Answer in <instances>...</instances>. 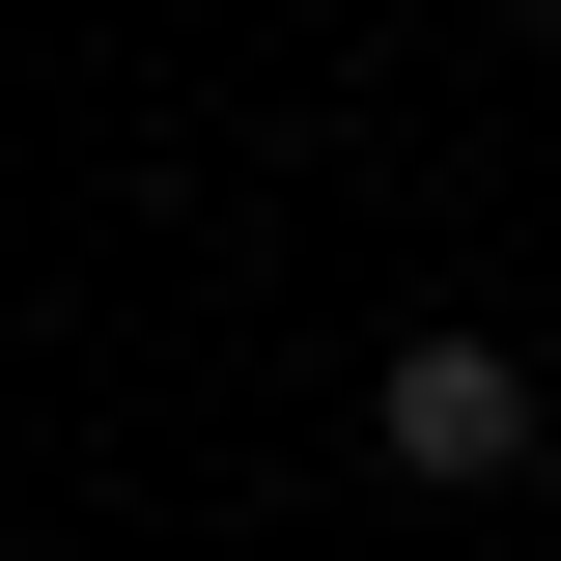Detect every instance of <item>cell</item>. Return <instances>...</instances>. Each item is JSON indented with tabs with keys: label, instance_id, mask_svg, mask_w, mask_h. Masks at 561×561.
Instances as JSON below:
<instances>
[{
	"label": "cell",
	"instance_id": "6da1fadb",
	"mask_svg": "<svg viewBox=\"0 0 561 561\" xmlns=\"http://www.w3.org/2000/svg\"><path fill=\"white\" fill-rule=\"evenodd\" d=\"M365 449H393L421 505H505V478L561 449V365H534V337H478V309H421V337L365 365Z\"/></svg>",
	"mask_w": 561,
	"mask_h": 561
},
{
	"label": "cell",
	"instance_id": "7a4b0ae2",
	"mask_svg": "<svg viewBox=\"0 0 561 561\" xmlns=\"http://www.w3.org/2000/svg\"><path fill=\"white\" fill-rule=\"evenodd\" d=\"M534 365H561V337H534Z\"/></svg>",
	"mask_w": 561,
	"mask_h": 561
}]
</instances>
